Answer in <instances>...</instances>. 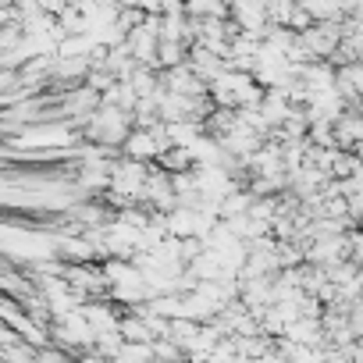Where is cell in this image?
<instances>
[{
    "label": "cell",
    "mask_w": 363,
    "mask_h": 363,
    "mask_svg": "<svg viewBox=\"0 0 363 363\" xmlns=\"http://www.w3.org/2000/svg\"><path fill=\"white\" fill-rule=\"evenodd\" d=\"M86 139L89 143H107V146H121L128 139V132L135 128L132 111L118 107V104H100L89 118H86Z\"/></svg>",
    "instance_id": "obj_1"
},
{
    "label": "cell",
    "mask_w": 363,
    "mask_h": 363,
    "mask_svg": "<svg viewBox=\"0 0 363 363\" xmlns=\"http://www.w3.org/2000/svg\"><path fill=\"white\" fill-rule=\"evenodd\" d=\"M121 150H125V157H135V160H153V157H160L157 132L146 128V125H135V128L128 132V139L121 143Z\"/></svg>",
    "instance_id": "obj_2"
},
{
    "label": "cell",
    "mask_w": 363,
    "mask_h": 363,
    "mask_svg": "<svg viewBox=\"0 0 363 363\" xmlns=\"http://www.w3.org/2000/svg\"><path fill=\"white\" fill-rule=\"evenodd\" d=\"M335 143L342 150H356V143H363V114L359 111H345L335 121Z\"/></svg>",
    "instance_id": "obj_3"
},
{
    "label": "cell",
    "mask_w": 363,
    "mask_h": 363,
    "mask_svg": "<svg viewBox=\"0 0 363 363\" xmlns=\"http://www.w3.org/2000/svg\"><path fill=\"white\" fill-rule=\"evenodd\" d=\"M82 310H86L89 324L96 328V335H100V331H121V320H118V313H114L107 303H86Z\"/></svg>",
    "instance_id": "obj_4"
},
{
    "label": "cell",
    "mask_w": 363,
    "mask_h": 363,
    "mask_svg": "<svg viewBox=\"0 0 363 363\" xmlns=\"http://www.w3.org/2000/svg\"><path fill=\"white\" fill-rule=\"evenodd\" d=\"M186 15L193 18H207V15H228V4L225 0H186Z\"/></svg>",
    "instance_id": "obj_5"
}]
</instances>
